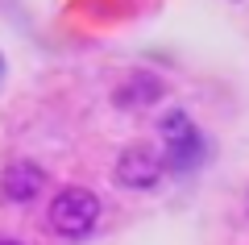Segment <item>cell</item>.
I'll list each match as a JSON object with an SVG mask.
<instances>
[{
	"instance_id": "cell-1",
	"label": "cell",
	"mask_w": 249,
	"mask_h": 245,
	"mask_svg": "<svg viewBox=\"0 0 249 245\" xmlns=\"http://www.w3.org/2000/svg\"><path fill=\"white\" fill-rule=\"evenodd\" d=\"M162 146H166V158H162V167L175 170V175H187V170H196L199 162H204L208 146H204V133L191 125V116L183 113V108H170L166 116H162Z\"/></svg>"
},
{
	"instance_id": "cell-2",
	"label": "cell",
	"mask_w": 249,
	"mask_h": 245,
	"mask_svg": "<svg viewBox=\"0 0 249 245\" xmlns=\"http://www.w3.org/2000/svg\"><path fill=\"white\" fill-rule=\"evenodd\" d=\"M96 220H100V200L88 187H62L50 200V228L62 233L67 241L88 237L91 228H96Z\"/></svg>"
},
{
	"instance_id": "cell-3",
	"label": "cell",
	"mask_w": 249,
	"mask_h": 245,
	"mask_svg": "<svg viewBox=\"0 0 249 245\" xmlns=\"http://www.w3.org/2000/svg\"><path fill=\"white\" fill-rule=\"evenodd\" d=\"M162 158L154 154L150 146H129L121 150V158H116V183L129 187V191H145V187H154L162 179Z\"/></svg>"
},
{
	"instance_id": "cell-4",
	"label": "cell",
	"mask_w": 249,
	"mask_h": 245,
	"mask_svg": "<svg viewBox=\"0 0 249 245\" xmlns=\"http://www.w3.org/2000/svg\"><path fill=\"white\" fill-rule=\"evenodd\" d=\"M46 191V170L37 162H13L0 175V200L4 204H34Z\"/></svg>"
},
{
	"instance_id": "cell-5",
	"label": "cell",
	"mask_w": 249,
	"mask_h": 245,
	"mask_svg": "<svg viewBox=\"0 0 249 245\" xmlns=\"http://www.w3.org/2000/svg\"><path fill=\"white\" fill-rule=\"evenodd\" d=\"M162 92H166V88H162V79L154 75V71H133V75L112 92V100L121 108H150V104L162 100Z\"/></svg>"
},
{
	"instance_id": "cell-6",
	"label": "cell",
	"mask_w": 249,
	"mask_h": 245,
	"mask_svg": "<svg viewBox=\"0 0 249 245\" xmlns=\"http://www.w3.org/2000/svg\"><path fill=\"white\" fill-rule=\"evenodd\" d=\"M0 245H17V241H4V237H0Z\"/></svg>"
},
{
	"instance_id": "cell-7",
	"label": "cell",
	"mask_w": 249,
	"mask_h": 245,
	"mask_svg": "<svg viewBox=\"0 0 249 245\" xmlns=\"http://www.w3.org/2000/svg\"><path fill=\"white\" fill-rule=\"evenodd\" d=\"M0 71H4V58H0Z\"/></svg>"
}]
</instances>
